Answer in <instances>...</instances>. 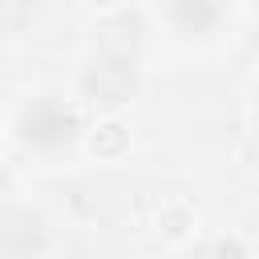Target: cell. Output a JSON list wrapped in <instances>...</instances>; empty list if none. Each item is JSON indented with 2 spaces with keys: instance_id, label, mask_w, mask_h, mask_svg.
<instances>
[{
  "instance_id": "2",
  "label": "cell",
  "mask_w": 259,
  "mask_h": 259,
  "mask_svg": "<svg viewBox=\"0 0 259 259\" xmlns=\"http://www.w3.org/2000/svg\"><path fill=\"white\" fill-rule=\"evenodd\" d=\"M45 247V223L28 210H12L0 223V251L8 259H28Z\"/></svg>"
},
{
  "instance_id": "3",
  "label": "cell",
  "mask_w": 259,
  "mask_h": 259,
  "mask_svg": "<svg viewBox=\"0 0 259 259\" xmlns=\"http://www.w3.org/2000/svg\"><path fill=\"white\" fill-rule=\"evenodd\" d=\"M85 85L101 97V101H125L130 89H134V69H125V61H101L97 69H89Z\"/></svg>"
},
{
  "instance_id": "1",
  "label": "cell",
  "mask_w": 259,
  "mask_h": 259,
  "mask_svg": "<svg viewBox=\"0 0 259 259\" xmlns=\"http://www.w3.org/2000/svg\"><path fill=\"white\" fill-rule=\"evenodd\" d=\"M73 130H77V117H73V109H65L57 97H36V101L20 113V138L32 142V146H45V150L69 142Z\"/></svg>"
}]
</instances>
